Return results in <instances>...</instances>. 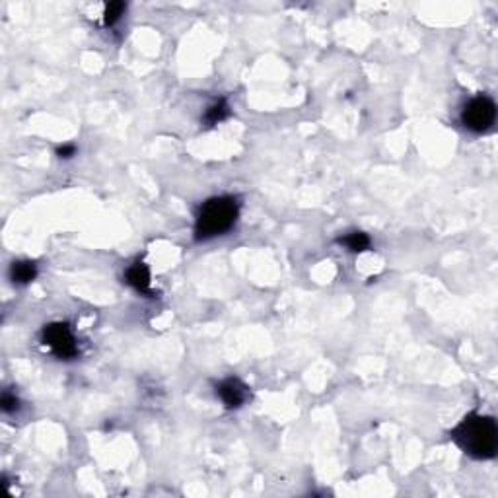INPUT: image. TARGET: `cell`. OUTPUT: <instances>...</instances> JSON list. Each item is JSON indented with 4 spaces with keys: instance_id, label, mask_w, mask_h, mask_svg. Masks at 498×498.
I'll return each mask as SVG.
<instances>
[{
    "instance_id": "6da1fadb",
    "label": "cell",
    "mask_w": 498,
    "mask_h": 498,
    "mask_svg": "<svg viewBox=\"0 0 498 498\" xmlns=\"http://www.w3.org/2000/svg\"><path fill=\"white\" fill-rule=\"evenodd\" d=\"M457 446L475 459H492L498 449V427L492 417L469 413L452 430Z\"/></svg>"
},
{
    "instance_id": "7a4b0ae2",
    "label": "cell",
    "mask_w": 498,
    "mask_h": 498,
    "mask_svg": "<svg viewBox=\"0 0 498 498\" xmlns=\"http://www.w3.org/2000/svg\"><path fill=\"white\" fill-rule=\"evenodd\" d=\"M240 216V205L234 197L220 195L205 200L195 218V240L207 242L234 228Z\"/></svg>"
},
{
    "instance_id": "3957f363",
    "label": "cell",
    "mask_w": 498,
    "mask_h": 498,
    "mask_svg": "<svg viewBox=\"0 0 498 498\" xmlns=\"http://www.w3.org/2000/svg\"><path fill=\"white\" fill-rule=\"evenodd\" d=\"M497 121V103L489 96L471 98L462 111V125L471 133H487Z\"/></svg>"
},
{
    "instance_id": "277c9868",
    "label": "cell",
    "mask_w": 498,
    "mask_h": 498,
    "mask_svg": "<svg viewBox=\"0 0 498 498\" xmlns=\"http://www.w3.org/2000/svg\"><path fill=\"white\" fill-rule=\"evenodd\" d=\"M41 341L61 360H71L78 355L76 339H74L68 323H64V321H55V323L45 325L41 331Z\"/></svg>"
},
{
    "instance_id": "5b68a950",
    "label": "cell",
    "mask_w": 498,
    "mask_h": 498,
    "mask_svg": "<svg viewBox=\"0 0 498 498\" xmlns=\"http://www.w3.org/2000/svg\"><path fill=\"white\" fill-rule=\"evenodd\" d=\"M216 395L220 397L226 409H240L248 401L249 387L238 377H228L216 385Z\"/></svg>"
},
{
    "instance_id": "8992f818",
    "label": "cell",
    "mask_w": 498,
    "mask_h": 498,
    "mask_svg": "<svg viewBox=\"0 0 498 498\" xmlns=\"http://www.w3.org/2000/svg\"><path fill=\"white\" fill-rule=\"evenodd\" d=\"M125 283L131 288H135L138 294H143V296H154L150 269L143 261H135L133 265H128L127 270H125Z\"/></svg>"
},
{
    "instance_id": "52a82bcc",
    "label": "cell",
    "mask_w": 498,
    "mask_h": 498,
    "mask_svg": "<svg viewBox=\"0 0 498 498\" xmlns=\"http://www.w3.org/2000/svg\"><path fill=\"white\" fill-rule=\"evenodd\" d=\"M37 277V265L34 261H14L10 267V278L14 285H29Z\"/></svg>"
},
{
    "instance_id": "ba28073f",
    "label": "cell",
    "mask_w": 498,
    "mask_h": 498,
    "mask_svg": "<svg viewBox=\"0 0 498 498\" xmlns=\"http://www.w3.org/2000/svg\"><path fill=\"white\" fill-rule=\"evenodd\" d=\"M228 117H230L228 101L224 100V98H220V100H216L214 103H210V106L207 107L203 121H205L207 127H214V125H218V123L226 121Z\"/></svg>"
},
{
    "instance_id": "9c48e42d",
    "label": "cell",
    "mask_w": 498,
    "mask_h": 498,
    "mask_svg": "<svg viewBox=\"0 0 498 498\" xmlns=\"http://www.w3.org/2000/svg\"><path fill=\"white\" fill-rule=\"evenodd\" d=\"M339 243H341L342 248L352 251V253H362V251L370 248L372 240L370 235L364 234V232H350V234L339 238Z\"/></svg>"
},
{
    "instance_id": "30bf717a",
    "label": "cell",
    "mask_w": 498,
    "mask_h": 498,
    "mask_svg": "<svg viewBox=\"0 0 498 498\" xmlns=\"http://www.w3.org/2000/svg\"><path fill=\"white\" fill-rule=\"evenodd\" d=\"M125 10H127V4H125V2H119V0H117V2H109L106 6V10H103V26H106V28L115 26L117 21L121 20Z\"/></svg>"
},
{
    "instance_id": "8fae6325",
    "label": "cell",
    "mask_w": 498,
    "mask_h": 498,
    "mask_svg": "<svg viewBox=\"0 0 498 498\" xmlns=\"http://www.w3.org/2000/svg\"><path fill=\"white\" fill-rule=\"evenodd\" d=\"M0 409L6 415L16 413V411L20 409V401H18V397H16L14 393L4 392L2 393V399H0Z\"/></svg>"
},
{
    "instance_id": "7c38bea8",
    "label": "cell",
    "mask_w": 498,
    "mask_h": 498,
    "mask_svg": "<svg viewBox=\"0 0 498 498\" xmlns=\"http://www.w3.org/2000/svg\"><path fill=\"white\" fill-rule=\"evenodd\" d=\"M57 156L63 158V160L76 156V146H74V144H63V146H59Z\"/></svg>"
}]
</instances>
